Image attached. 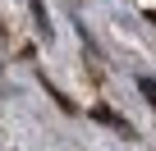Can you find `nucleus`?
Wrapping results in <instances>:
<instances>
[{"label": "nucleus", "instance_id": "obj_1", "mask_svg": "<svg viewBox=\"0 0 156 151\" xmlns=\"http://www.w3.org/2000/svg\"><path fill=\"white\" fill-rule=\"evenodd\" d=\"M138 87H142V96H147V101H151V110H156V78H142Z\"/></svg>", "mask_w": 156, "mask_h": 151}]
</instances>
